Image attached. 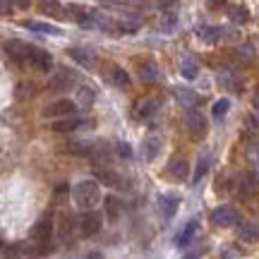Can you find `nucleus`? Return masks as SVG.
<instances>
[{
    "mask_svg": "<svg viewBox=\"0 0 259 259\" xmlns=\"http://www.w3.org/2000/svg\"><path fill=\"white\" fill-rule=\"evenodd\" d=\"M72 194H74L77 206L84 209V211H94V206L101 202V187H99L96 180H82V183H77Z\"/></svg>",
    "mask_w": 259,
    "mask_h": 259,
    "instance_id": "f257e3e1",
    "label": "nucleus"
},
{
    "mask_svg": "<svg viewBox=\"0 0 259 259\" xmlns=\"http://www.w3.org/2000/svg\"><path fill=\"white\" fill-rule=\"evenodd\" d=\"M79 79V74L70 70V67H58L53 77H51V82H48V89L51 92H70L74 84Z\"/></svg>",
    "mask_w": 259,
    "mask_h": 259,
    "instance_id": "f03ea898",
    "label": "nucleus"
},
{
    "mask_svg": "<svg viewBox=\"0 0 259 259\" xmlns=\"http://www.w3.org/2000/svg\"><path fill=\"white\" fill-rule=\"evenodd\" d=\"M34 48L36 46H29V44L19 41V38H10V41H5V53L19 65H29V60H31V56H34Z\"/></svg>",
    "mask_w": 259,
    "mask_h": 259,
    "instance_id": "7ed1b4c3",
    "label": "nucleus"
},
{
    "mask_svg": "<svg viewBox=\"0 0 259 259\" xmlns=\"http://www.w3.org/2000/svg\"><path fill=\"white\" fill-rule=\"evenodd\" d=\"M185 130L192 139H204L206 137V132H209V127H206V118H204L197 108H190V111L185 113Z\"/></svg>",
    "mask_w": 259,
    "mask_h": 259,
    "instance_id": "20e7f679",
    "label": "nucleus"
},
{
    "mask_svg": "<svg viewBox=\"0 0 259 259\" xmlns=\"http://www.w3.org/2000/svg\"><path fill=\"white\" fill-rule=\"evenodd\" d=\"M44 115H46V118H53V120L72 118V115H77V106H74L72 101H67V99H63V101H53L51 106L44 108Z\"/></svg>",
    "mask_w": 259,
    "mask_h": 259,
    "instance_id": "39448f33",
    "label": "nucleus"
},
{
    "mask_svg": "<svg viewBox=\"0 0 259 259\" xmlns=\"http://www.w3.org/2000/svg\"><path fill=\"white\" fill-rule=\"evenodd\" d=\"M94 180L96 183H103V185L108 187H115V190H127V180L120 176V173H115V170H108V168H96L94 170Z\"/></svg>",
    "mask_w": 259,
    "mask_h": 259,
    "instance_id": "423d86ee",
    "label": "nucleus"
},
{
    "mask_svg": "<svg viewBox=\"0 0 259 259\" xmlns=\"http://www.w3.org/2000/svg\"><path fill=\"white\" fill-rule=\"evenodd\" d=\"M77 228H79V233L84 238H92V235H96L101 231V216L96 211H84L79 216V221H77Z\"/></svg>",
    "mask_w": 259,
    "mask_h": 259,
    "instance_id": "0eeeda50",
    "label": "nucleus"
},
{
    "mask_svg": "<svg viewBox=\"0 0 259 259\" xmlns=\"http://www.w3.org/2000/svg\"><path fill=\"white\" fill-rule=\"evenodd\" d=\"M31 235H34V240H36V242L48 245V242H51V238H53V213H44V216L38 219V223L34 226Z\"/></svg>",
    "mask_w": 259,
    "mask_h": 259,
    "instance_id": "6e6552de",
    "label": "nucleus"
},
{
    "mask_svg": "<svg viewBox=\"0 0 259 259\" xmlns=\"http://www.w3.org/2000/svg\"><path fill=\"white\" fill-rule=\"evenodd\" d=\"M211 221L216 223L219 228H228V226H238V223H240V216H238V211H235L233 206H219V209H213Z\"/></svg>",
    "mask_w": 259,
    "mask_h": 259,
    "instance_id": "1a4fd4ad",
    "label": "nucleus"
},
{
    "mask_svg": "<svg viewBox=\"0 0 259 259\" xmlns=\"http://www.w3.org/2000/svg\"><path fill=\"white\" fill-rule=\"evenodd\" d=\"M178 206H180V197H178V194L168 192V194H161V197H158V213H161L163 221H170V219L176 216Z\"/></svg>",
    "mask_w": 259,
    "mask_h": 259,
    "instance_id": "9d476101",
    "label": "nucleus"
},
{
    "mask_svg": "<svg viewBox=\"0 0 259 259\" xmlns=\"http://www.w3.org/2000/svg\"><path fill=\"white\" fill-rule=\"evenodd\" d=\"M70 58H72L74 63L84 65V67H96L99 65V53L94 51V48H82V46H74L67 51Z\"/></svg>",
    "mask_w": 259,
    "mask_h": 259,
    "instance_id": "9b49d317",
    "label": "nucleus"
},
{
    "mask_svg": "<svg viewBox=\"0 0 259 259\" xmlns=\"http://www.w3.org/2000/svg\"><path fill=\"white\" fill-rule=\"evenodd\" d=\"M92 120H87V118H79V115H72V118H63V120H53L51 130L53 132H74V130L79 127H89Z\"/></svg>",
    "mask_w": 259,
    "mask_h": 259,
    "instance_id": "f8f14e48",
    "label": "nucleus"
},
{
    "mask_svg": "<svg viewBox=\"0 0 259 259\" xmlns=\"http://www.w3.org/2000/svg\"><path fill=\"white\" fill-rule=\"evenodd\" d=\"M187 158L185 156H173L168 161V168H166V176L173 178V180H185L187 178Z\"/></svg>",
    "mask_w": 259,
    "mask_h": 259,
    "instance_id": "ddd939ff",
    "label": "nucleus"
},
{
    "mask_svg": "<svg viewBox=\"0 0 259 259\" xmlns=\"http://www.w3.org/2000/svg\"><path fill=\"white\" fill-rule=\"evenodd\" d=\"M197 231H199V223H197V221H187L185 226L180 228V233L176 235V245H178V247H187V245H192Z\"/></svg>",
    "mask_w": 259,
    "mask_h": 259,
    "instance_id": "4468645a",
    "label": "nucleus"
},
{
    "mask_svg": "<svg viewBox=\"0 0 259 259\" xmlns=\"http://www.w3.org/2000/svg\"><path fill=\"white\" fill-rule=\"evenodd\" d=\"M29 65H34V67H36V70H41V72H48V70H53V56H51L48 51L34 48V56H31Z\"/></svg>",
    "mask_w": 259,
    "mask_h": 259,
    "instance_id": "2eb2a0df",
    "label": "nucleus"
},
{
    "mask_svg": "<svg viewBox=\"0 0 259 259\" xmlns=\"http://www.w3.org/2000/svg\"><path fill=\"white\" fill-rule=\"evenodd\" d=\"M158 151H161V137L158 135H149L144 139V144H142V158L144 161H154L158 156Z\"/></svg>",
    "mask_w": 259,
    "mask_h": 259,
    "instance_id": "dca6fc26",
    "label": "nucleus"
},
{
    "mask_svg": "<svg viewBox=\"0 0 259 259\" xmlns=\"http://www.w3.org/2000/svg\"><path fill=\"white\" fill-rule=\"evenodd\" d=\"M173 96L178 99V103H183L185 108H194L199 103V96L192 92V89H185V87H176L173 89Z\"/></svg>",
    "mask_w": 259,
    "mask_h": 259,
    "instance_id": "f3484780",
    "label": "nucleus"
},
{
    "mask_svg": "<svg viewBox=\"0 0 259 259\" xmlns=\"http://www.w3.org/2000/svg\"><path fill=\"white\" fill-rule=\"evenodd\" d=\"M108 82H111L113 87H118V89H127V87H130V74L125 72L122 67L113 65L111 72H108Z\"/></svg>",
    "mask_w": 259,
    "mask_h": 259,
    "instance_id": "a211bd4d",
    "label": "nucleus"
},
{
    "mask_svg": "<svg viewBox=\"0 0 259 259\" xmlns=\"http://www.w3.org/2000/svg\"><path fill=\"white\" fill-rule=\"evenodd\" d=\"M158 108V101L156 99H142V101H137V106H135V115L137 118H149V115H154Z\"/></svg>",
    "mask_w": 259,
    "mask_h": 259,
    "instance_id": "6ab92c4d",
    "label": "nucleus"
},
{
    "mask_svg": "<svg viewBox=\"0 0 259 259\" xmlns=\"http://www.w3.org/2000/svg\"><path fill=\"white\" fill-rule=\"evenodd\" d=\"M139 77H142V82H156V77H158V67L154 60H142L139 63Z\"/></svg>",
    "mask_w": 259,
    "mask_h": 259,
    "instance_id": "aec40b11",
    "label": "nucleus"
},
{
    "mask_svg": "<svg viewBox=\"0 0 259 259\" xmlns=\"http://www.w3.org/2000/svg\"><path fill=\"white\" fill-rule=\"evenodd\" d=\"M238 235H240L245 242H257L259 240V228L250 221H240L238 223Z\"/></svg>",
    "mask_w": 259,
    "mask_h": 259,
    "instance_id": "412c9836",
    "label": "nucleus"
},
{
    "mask_svg": "<svg viewBox=\"0 0 259 259\" xmlns=\"http://www.w3.org/2000/svg\"><path fill=\"white\" fill-rule=\"evenodd\" d=\"M197 36L202 38L204 44H216V41H221L223 29L221 27H199L197 29Z\"/></svg>",
    "mask_w": 259,
    "mask_h": 259,
    "instance_id": "4be33fe9",
    "label": "nucleus"
},
{
    "mask_svg": "<svg viewBox=\"0 0 259 259\" xmlns=\"http://www.w3.org/2000/svg\"><path fill=\"white\" fill-rule=\"evenodd\" d=\"M122 213V202L118 197H106V216L111 219V223H115Z\"/></svg>",
    "mask_w": 259,
    "mask_h": 259,
    "instance_id": "5701e85b",
    "label": "nucleus"
},
{
    "mask_svg": "<svg viewBox=\"0 0 259 259\" xmlns=\"http://www.w3.org/2000/svg\"><path fill=\"white\" fill-rule=\"evenodd\" d=\"M180 74L185 77L187 82L197 79V77H199V65H197V60H192V58H185V60L180 63Z\"/></svg>",
    "mask_w": 259,
    "mask_h": 259,
    "instance_id": "b1692460",
    "label": "nucleus"
},
{
    "mask_svg": "<svg viewBox=\"0 0 259 259\" xmlns=\"http://www.w3.org/2000/svg\"><path fill=\"white\" fill-rule=\"evenodd\" d=\"M24 27L31 29V31H41V34H53V36H60L63 31L58 27H53V24H46V22H34V19H27L24 22Z\"/></svg>",
    "mask_w": 259,
    "mask_h": 259,
    "instance_id": "393cba45",
    "label": "nucleus"
},
{
    "mask_svg": "<svg viewBox=\"0 0 259 259\" xmlns=\"http://www.w3.org/2000/svg\"><path fill=\"white\" fill-rule=\"evenodd\" d=\"M77 101L84 108H92V103L96 101V89L94 87H79L77 89Z\"/></svg>",
    "mask_w": 259,
    "mask_h": 259,
    "instance_id": "a878e982",
    "label": "nucleus"
},
{
    "mask_svg": "<svg viewBox=\"0 0 259 259\" xmlns=\"http://www.w3.org/2000/svg\"><path fill=\"white\" fill-rule=\"evenodd\" d=\"M211 163H213V156H211V154H202V156H199V163H197V170H194V178H192L194 183H199V180H202V178L209 173Z\"/></svg>",
    "mask_w": 259,
    "mask_h": 259,
    "instance_id": "bb28decb",
    "label": "nucleus"
},
{
    "mask_svg": "<svg viewBox=\"0 0 259 259\" xmlns=\"http://www.w3.org/2000/svg\"><path fill=\"white\" fill-rule=\"evenodd\" d=\"M74 226H77V221H74L70 213H60V228H58V231H60V238H63L65 242L70 240V233H72Z\"/></svg>",
    "mask_w": 259,
    "mask_h": 259,
    "instance_id": "cd10ccee",
    "label": "nucleus"
},
{
    "mask_svg": "<svg viewBox=\"0 0 259 259\" xmlns=\"http://www.w3.org/2000/svg\"><path fill=\"white\" fill-rule=\"evenodd\" d=\"M228 17H231V22H235V24H245V22L250 19V12H247L245 5H233L231 12H228Z\"/></svg>",
    "mask_w": 259,
    "mask_h": 259,
    "instance_id": "c85d7f7f",
    "label": "nucleus"
},
{
    "mask_svg": "<svg viewBox=\"0 0 259 259\" xmlns=\"http://www.w3.org/2000/svg\"><path fill=\"white\" fill-rule=\"evenodd\" d=\"M176 24H178V15L176 12H168V15H163V19H161V31L170 34V31L176 29Z\"/></svg>",
    "mask_w": 259,
    "mask_h": 259,
    "instance_id": "c756f323",
    "label": "nucleus"
},
{
    "mask_svg": "<svg viewBox=\"0 0 259 259\" xmlns=\"http://www.w3.org/2000/svg\"><path fill=\"white\" fill-rule=\"evenodd\" d=\"M228 108H231V101H228V99H221V101H216L213 103V118H216V120H221L223 115H226V113H228Z\"/></svg>",
    "mask_w": 259,
    "mask_h": 259,
    "instance_id": "7c9ffc66",
    "label": "nucleus"
},
{
    "mask_svg": "<svg viewBox=\"0 0 259 259\" xmlns=\"http://www.w3.org/2000/svg\"><path fill=\"white\" fill-rule=\"evenodd\" d=\"M41 10H44L46 15H51V17H53V15H56V17H60V15H63V12H60V10H63V5H60V3H41Z\"/></svg>",
    "mask_w": 259,
    "mask_h": 259,
    "instance_id": "2f4dec72",
    "label": "nucleus"
},
{
    "mask_svg": "<svg viewBox=\"0 0 259 259\" xmlns=\"http://www.w3.org/2000/svg\"><path fill=\"white\" fill-rule=\"evenodd\" d=\"M115 151H118V156H120V158H130V156H132V149H130V144H125V142H120V144L115 147Z\"/></svg>",
    "mask_w": 259,
    "mask_h": 259,
    "instance_id": "473e14b6",
    "label": "nucleus"
},
{
    "mask_svg": "<svg viewBox=\"0 0 259 259\" xmlns=\"http://www.w3.org/2000/svg\"><path fill=\"white\" fill-rule=\"evenodd\" d=\"M12 12V3H5V0H0V17H5Z\"/></svg>",
    "mask_w": 259,
    "mask_h": 259,
    "instance_id": "72a5a7b5",
    "label": "nucleus"
},
{
    "mask_svg": "<svg viewBox=\"0 0 259 259\" xmlns=\"http://www.w3.org/2000/svg\"><path fill=\"white\" fill-rule=\"evenodd\" d=\"M84 259H106V257H103L101 252H92V254H87Z\"/></svg>",
    "mask_w": 259,
    "mask_h": 259,
    "instance_id": "f704fd0d",
    "label": "nucleus"
},
{
    "mask_svg": "<svg viewBox=\"0 0 259 259\" xmlns=\"http://www.w3.org/2000/svg\"><path fill=\"white\" fill-rule=\"evenodd\" d=\"M254 108H257V111H259V89H257V92H254Z\"/></svg>",
    "mask_w": 259,
    "mask_h": 259,
    "instance_id": "c9c22d12",
    "label": "nucleus"
},
{
    "mask_svg": "<svg viewBox=\"0 0 259 259\" xmlns=\"http://www.w3.org/2000/svg\"><path fill=\"white\" fill-rule=\"evenodd\" d=\"M0 247H3V238H0Z\"/></svg>",
    "mask_w": 259,
    "mask_h": 259,
    "instance_id": "e433bc0d",
    "label": "nucleus"
}]
</instances>
